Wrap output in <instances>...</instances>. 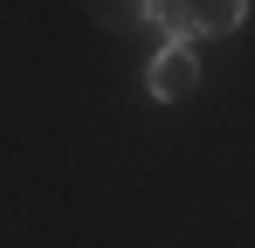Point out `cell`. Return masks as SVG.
I'll return each mask as SVG.
<instances>
[{"instance_id": "6da1fadb", "label": "cell", "mask_w": 255, "mask_h": 248, "mask_svg": "<svg viewBox=\"0 0 255 248\" xmlns=\"http://www.w3.org/2000/svg\"><path fill=\"white\" fill-rule=\"evenodd\" d=\"M193 90H200V55L166 41V48L145 62V97H152V104H179V97H193Z\"/></svg>"}, {"instance_id": "277c9868", "label": "cell", "mask_w": 255, "mask_h": 248, "mask_svg": "<svg viewBox=\"0 0 255 248\" xmlns=\"http://www.w3.org/2000/svg\"><path fill=\"white\" fill-rule=\"evenodd\" d=\"M97 14H104L111 28H131V21H145V7H138V0H97Z\"/></svg>"}, {"instance_id": "7a4b0ae2", "label": "cell", "mask_w": 255, "mask_h": 248, "mask_svg": "<svg viewBox=\"0 0 255 248\" xmlns=\"http://www.w3.org/2000/svg\"><path fill=\"white\" fill-rule=\"evenodd\" d=\"M138 7H145V21H152V28H159L172 48H193V41H200V28H193V7H186V0H138Z\"/></svg>"}, {"instance_id": "3957f363", "label": "cell", "mask_w": 255, "mask_h": 248, "mask_svg": "<svg viewBox=\"0 0 255 248\" xmlns=\"http://www.w3.org/2000/svg\"><path fill=\"white\" fill-rule=\"evenodd\" d=\"M186 7H193V28L200 35H235L249 21V0H186Z\"/></svg>"}]
</instances>
